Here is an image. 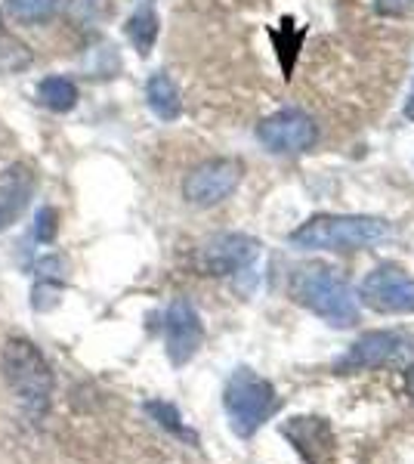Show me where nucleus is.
Returning <instances> with one entry per match:
<instances>
[{
	"label": "nucleus",
	"instance_id": "nucleus-19",
	"mask_svg": "<svg viewBox=\"0 0 414 464\" xmlns=\"http://www.w3.org/2000/svg\"><path fill=\"white\" fill-rule=\"evenodd\" d=\"M56 220H59V214L53 211V208H41V211H37V227H34L37 242L50 245L53 238H56Z\"/></svg>",
	"mask_w": 414,
	"mask_h": 464
},
{
	"label": "nucleus",
	"instance_id": "nucleus-5",
	"mask_svg": "<svg viewBox=\"0 0 414 464\" xmlns=\"http://www.w3.org/2000/svg\"><path fill=\"white\" fill-rule=\"evenodd\" d=\"M245 164L238 159H207L186 174L183 198L192 208H217L242 186Z\"/></svg>",
	"mask_w": 414,
	"mask_h": 464
},
{
	"label": "nucleus",
	"instance_id": "nucleus-14",
	"mask_svg": "<svg viewBox=\"0 0 414 464\" xmlns=\"http://www.w3.org/2000/svg\"><path fill=\"white\" fill-rule=\"evenodd\" d=\"M37 100L50 111H72L78 106V87L65 74H50L37 84Z\"/></svg>",
	"mask_w": 414,
	"mask_h": 464
},
{
	"label": "nucleus",
	"instance_id": "nucleus-21",
	"mask_svg": "<svg viewBox=\"0 0 414 464\" xmlns=\"http://www.w3.org/2000/svg\"><path fill=\"white\" fill-rule=\"evenodd\" d=\"M16 217V208L13 205H6V198H0V229H6L10 227V220Z\"/></svg>",
	"mask_w": 414,
	"mask_h": 464
},
{
	"label": "nucleus",
	"instance_id": "nucleus-18",
	"mask_svg": "<svg viewBox=\"0 0 414 464\" xmlns=\"http://www.w3.org/2000/svg\"><path fill=\"white\" fill-rule=\"evenodd\" d=\"M149 411H152V415H158V418H161V424H164V428H170L173 433H179V437H186V440H195L192 433L186 430L183 424H179V415H177V409L164 406V402H149Z\"/></svg>",
	"mask_w": 414,
	"mask_h": 464
},
{
	"label": "nucleus",
	"instance_id": "nucleus-20",
	"mask_svg": "<svg viewBox=\"0 0 414 464\" xmlns=\"http://www.w3.org/2000/svg\"><path fill=\"white\" fill-rule=\"evenodd\" d=\"M374 6L383 13V16H402L414 6V0H374Z\"/></svg>",
	"mask_w": 414,
	"mask_h": 464
},
{
	"label": "nucleus",
	"instance_id": "nucleus-4",
	"mask_svg": "<svg viewBox=\"0 0 414 464\" xmlns=\"http://www.w3.org/2000/svg\"><path fill=\"white\" fill-rule=\"evenodd\" d=\"M223 406L229 415V424L238 437H251L263 421H269V415L278 409V396L266 378L254 375L247 369H238L229 378L223 393Z\"/></svg>",
	"mask_w": 414,
	"mask_h": 464
},
{
	"label": "nucleus",
	"instance_id": "nucleus-6",
	"mask_svg": "<svg viewBox=\"0 0 414 464\" xmlns=\"http://www.w3.org/2000/svg\"><path fill=\"white\" fill-rule=\"evenodd\" d=\"M257 140L273 155H300L315 146L319 124L300 109H282L257 124Z\"/></svg>",
	"mask_w": 414,
	"mask_h": 464
},
{
	"label": "nucleus",
	"instance_id": "nucleus-3",
	"mask_svg": "<svg viewBox=\"0 0 414 464\" xmlns=\"http://www.w3.org/2000/svg\"><path fill=\"white\" fill-rule=\"evenodd\" d=\"M4 375L16 396L32 411L50 406L53 393V369L41 350L25 338H10L4 347Z\"/></svg>",
	"mask_w": 414,
	"mask_h": 464
},
{
	"label": "nucleus",
	"instance_id": "nucleus-10",
	"mask_svg": "<svg viewBox=\"0 0 414 464\" xmlns=\"http://www.w3.org/2000/svg\"><path fill=\"white\" fill-rule=\"evenodd\" d=\"M164 338H168V356L173 365H186L198 353L201 341H205V325H201V316L195 313V306L186 297H179V301H173L168 306Z\"/></svg>",
	"mask_w": 414,
	"mask_h": 464
},
{
	"label": "nucleus",
	"instance_id": "nucleus-1",
	"mask_svg": "<svg viewBox=\"0 0 414 464\" xmlns=\"http://www.w3.org/2000/svg\"><path fill=\"white\" fill-rule=\"evenodd\" d=\"M393 227L365 214H319L291 232V245L303 251H362L387 242Z\"/></svg>",
	"mask_w": 414,
	"mask_h": 464
},
{
	"label": "nucleus",
	"instance_id": "nucleus-7",
	"mask_svg": "<svg viewBox=\"0 0 414 464\" xmlns=\"http://www.w3.org/2000/svg\"><path fill=\"white\" fill-rule=\"evenodd\" d=\"M260 257V242L245 232H220L207 238L198 251V266L205 276H236Z\"/></svg>",
	"mask_w": 414,
	"mask_h": 464
},
{
	"label": "nucleus",
	"instance_id": "nucleus-17",
	"mask_svg": "<svg viewBox=\"0 0 414 464\" xmlns=\"http://www.w3.org/2000/svg\"><path fill=\"white\" fill-rule=\"evenodd\" d=\"M59 295H63V282L56 279V276H41V282L34 285V310H50V306H56Z\"/></svg>",
	"mask_w": 414,
	"mask_h": 464
},
{
	"label": "nucleus",
	"instance_id": "nucleus-15",
	"mask_svg": "<svg viewBox=\"0 0 414 464\" xmlns=\"http://www.w3.org/2000/svg\"><path fill=\"white\" fill-rule=\"evenodd\" d=\"M65 16L78 28H96L111 16V4L109 0H69Z\"/></svg>",
	"mask_w": 414,
	"mask_h": 464
},
{
	"label": "nucleus",
	"instance_id": "nucleus-13",
	"mask_svg": "<svg viewBox=\"0 0 414 464\" xmlns=\"http://www.w3.org/2000/svg\"><path fill=\"white\" fill-rule=\"evenodd\" d=\"M146 102L161 121H177L179 111H183V100H179L177 84L164 72H155L146 84Z\"/></svg>",
	"mask_w": 414,
	"mask_h": 464
},
{
	"label": "nucleus",
	"instance_id": "nucleus-8",
	"mask_svg": "<svg viewBox=\"0 0 414 464\" xmlns=\"http://www.w3.org/2000/svg\"><path fill=\"white\" fill-rule=\"evenodd\" d=\"M359 297L378 313H414V279L396 266H378L365 276Z\"/></svg>",
	"mask_w": 414,
	"mask_h": 464
},
{
	"label": "nucleus",
	"instance_id": "nucleus-11",
	"mask_svg": "<svg viewBox=\"0 0 414 464\" xmlns=\"http://www.w3.org/2000/svg\"><path fill=\"white\" fill-rule=\"evenodd\" d=\"M284 437L306 455L310 464H322L331 452V430L319 418H294L291 424H284Z\"/></svg>",
	"mask_w": 414,
	"mask_h": 464
},
{
	"label": "nucleus",
	"instance_id": "nucleus-24",
	"mask_svg": "<svg viewBox=\"0 0 414 464\" xmlns=\"http://www.w3.org/2000/svg\"><path fill=\"white\" fill-rule=\"evenodd\" d=\"M0 37H4V13H0Z\"/></svg>",
	"mask_w": 414,
	"mask_h": 464
},
{
	"label": "nucleus",
	"instance_id": "nucleus-9",
	"mask_svg": "<svg viewBox=\"0 0 414 464\" xmlns=\"http://www.w3.org/2000/svg\"><path fill=\"white\" fill-rule=\"evenodd\" d=\"M414 356V334L405 332H368L350 347L343 359V369H374V365L399 362Z\"/></svg>",
	"mask_w": 414,
	"mask_h": 464
},
{
	"label": "nucleus",
	"instance_id": "nucleus-22",
	"mask_svg": "<svg viewBox=\"0 0 414 464\" xmlns=\"http://www.w3.org/2000/svg\"><path fill=\"white\" fill-rule=\"evenodd\" d=\"M402 111H405V118H409V121H414V84H411V93H409V100H405Z\"/></svg>",
	"mask_w": 414,
	"mask_h": 464
},
{
	"label": "nucleus",
	"instance_id": "nucleus-16",
	"mask_svg": "<svg viewBox=\"0 0 414 464\" xmlns=\"http://www.w3.org/2000/svg\"><path fill=\"white\" fill-rule=\"evenodd\" d=\"M4 6L16 22H25V25H41V22L53 19L59 0H4Z\"/></svg>",
	"mask_w": 414,
	"mask_h": 464
},
{
	"label": "nucleus",
	"instance_id": "nucleus-2",
	"mask_svg": "<svg viewBox=\"0 0 414 464\" xmlns=\"http://www.w3.org/2000/svg\"><path fill=\"white\" fill-rule=\"evenodd\" d=\"M294 297L303 306H310L319 319L331 322L337 328H350L359 322V297L350 288V282L341 279L328 266H303L294 276Z\"/></svg>",
	"mask_w": 414,
	"mask_h": 464
},
{
	"label": "nucleus",
	"instance_id": "nucleus-23",
	"mask_svg": "<svg viewBox=\"0 0 414 464\" xmlns=\"http://www.w3.org/2000/svg\"><path fill=\"white\" fill-rule=\"evenodd\" d=\"M405 393L411 396V402H414V365L409 372H405Z\"/></svg>",
	"mask_w": 414,
	"mask_h": 464
},
{
	"label": "nucleus",
	"instance_id": "nucleus-12",
	"mask_svg": "<svg viewBox=\"0 0 414 464\" xmlns=\"http://www.w3.org/2000/svg\"><path fill=\"white\" fill-rule=\"evenodd\" d=\"M158 32H161V22H158V10L152 0H142L137 10L130 13V19L124 22V34L127 41L133 44L140 56H149L158 41Z\"/></svg>",
	"mask_w": 414,
	"mask_h": 464
}]
</instances>
